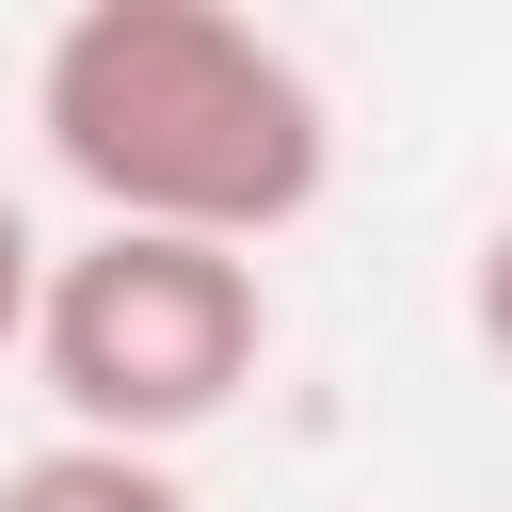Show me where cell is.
Masks as SVG:
<instances>
[{
  "mask_svg": "<svg viewBox=\"0 0 512 512\" xmlns=\"http://www.w3.org/2000/svg\"><path fill=\"white\" fill-rule=\"evenodd\" d=\"M272 352V288L256 256L224 240H144V224H96L80 256H48V304H32V368L64 400L80 448H176L208 432Z\"/></svg>",
  "mask_w": 512,
  "mask_h": 512,
  "instance_id": "obj_2",
  "label": "cell"
},
{
  "mask_svg": "<svg viewBox=\"0 0 512 512\" xmlns=\"http://www.w3.org/2000/svg\"><path fill=\"white\" fill-rule=\"evenodd\" d=\"M32 128L96 192V224L224 240V256L288 240L336 176L320 80L224 0H80L32 64Z\"/></svg>",
  "mask_w": 512,
  "mask_h": 512,
  "instance_id": "obj_1",
  "label": "cell"
},
{
  "mask_svg": "<svg viewBox=\"0 0 512 512\" xmlns=\"http://www.w3.org/2000/svg\"><path fill=\"white\" fill-rule=\"evenodd\" d=\"M464 336L512 368V224H496V240H480V272H464Z\"/></svg>",
  "mask_w": 512,
  "mask_h": 512,
  "instance_id": "obj_5",
  "label": "cell"
},
{
  "mask_svg": "<svg viewBox=\"0 0 512 512\" xmlns=\"http://www.w3.org/2000/svg\"><path fill=\"white\" fill-rule=\"evenodd\" d=\"M32 304H48V240H32L16 192H0V352H32Z\"/></svg>",
  "mask_w": 512,
  "mask_h": 512,
  "instance_id": "obj_4",
  "label": "cell"
},
{
  "mask_svg": "<svg viewBox=\"0 0 512 512\" xmlns=\"http://www.w3.org/2000/svg\"><path fill=\"white\" fill-rule=\"evenodd\" d=\"M0 512H192V480L176 464H144V448H32L16 480H0Z\"/></svg>",
  "mask_w": 512,
  "mask_h": 512,
  "instance_id": "obj_3",
  "label": "cell"
}]
</instances>
